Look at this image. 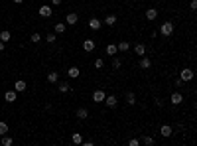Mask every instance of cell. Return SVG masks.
Instances as JSON below:
<instances>
[{"label":"cell","instance_id":"cell-1","mask_svg":"<svg viewBox=\"0 0 197 146\" xmlns=\"http://www.w3.org/2000/svg\"><path fill=\"white\" fill-rule=\"evenodd\" d=\"M160 32H162L164 38H172L173 32H176V24H173L172 20H166V22H162V28H160Z\"/></svg>","mask_w":197,"mask_h":146},{"label":"cell","instance_id":"cell-2","mask_svg":"<svg viewBox=\"0 0 197 146\" xmlns=\"http://www.w3.org/2000/svg\"><path fill=\"white\" fill-rule=\"evenodd\" d=\"M179 79H181L183 83L191 81V79H193V69H191V67H183V69H179Z\"/></svg>","mask_w":197,"mask_h":146},{"label":"cell","instance_id":"cell-3","mask_svg":"<svg viewBox=\"0 0 197 146\" xmlns=\"http://www.w3.org/2000/svg\"><path fill=\"white\" fill-rule=\"evenodd\" d=\"M105 97H107V93L103 91V89H95L93 91V95H91V99H93V103H103V101H105Z\"/></svg>","mask_w":197,"mask_h":146},{"label":"cell","instance_id":"cell-4","mask_svg":"<svg viewBox=\"0 0 197 146\" xmlns=\"http://www.w3.org/2000/svg\"><path fill=\"white\" fill-rule=\"evenodd\" d=\"M38 14H40L41 18H52L53 8H52V6H47V4H43V6H40V8H38Z\"/></svg>","mask_w":197,"mask_h":146},{"label":"cell","instance_id":"cell-5","mask_svg":"<svg viewBox=\"0 0 197 146\" xmlns=\"http://www.w3.org/2000/svg\"><path fill=\"white\" fill-rule=\"evenodd\" d=\"M95 48H97V43H95V40H93V38H87V40H83V49H85L87 53L95 52Z\"/></svg>","mask_w":197,"mask_h":146},{"label":"cell","instance_id":"cell-6","mask_svg":"<svg viewBox=\"0 0 197 146\" xmlns=\"http://www.w3.org/2000/svg\"><path fill=\"white\" fill-rule=\"evenodd\" d=\"M170 103H172V105H176V107H178V105H181V103H183V95H181L179 91L172 93V95H170Z\"/></svg>","mask_w":197,"mask_h":146},{"label":"cell","instance_id":"cell-7","mask_svg":"<svg viewBox=\"0 0 197 146\" xmlns=\"http://www.w3.org/2000/svg\"><path fill=\"white\" fill-rule=\"evenodd\" d=\"M103 103H107V107H108V109H114L116 105H118V99H116V95H107Z\"/></svg>","mask_w":197,"mask_h":146},{"label":"cell","instance_id":"cell-8","mask_svg":"<svg viewBox=\"0 0 197 146\" xmlns=\"http://www.w3.org/2000/svg\"><path fill=\"white\" fill-rule=\"evenodd\" d=\"M101 26H103V22H101L99 18H95V16L89 18V28H91L93 32H99V30H101Z\"/></svg>","mask_w":197,"mask_h":146},{"label":"cell","instance_id":"cell-9","mask_svg":"<svg viewBox=\"0 0 197 146\" xmlns=\"http://www.w3.org/2000/svg\"><path fill=\"white\" fill-rule=\"evenodd\" d=\"M77 22H79V16L75 12H69L67 16H65V24H69V26H77Z\"/></svg>","mask_w":197,"mask_h":146},{"label":"cell","instance_id":"cell-10","mask_svg":"<svg viewBox=\"0 0 197 146\" xmlns=\"http://www.w3.org/2000/svg\"><path fill=\"white\" fill-rule=\"evenodd\" d=\"M26 89H28V83L24 81V79H18V81L14 83V91L16 93H24Z\"/></svg>","mask_w":197,"mask_h":146},{"label":"cell","instance_id":"cell-11","mask_svg":"<svg viewBox=\"0 0 197 146\" xmlns=\"http://www.w3.org/2000/svg\"><path fill=\"white\" fill-rule=\"evenodd\" d=\"M160 134H162L164 138H170L173 134V128L170 125H162V126H160Z\"/></svg>","mask_w":197,"mask_h":146},{"label":"cell","instance_id":"cell-12","mask_svg":"<svg viewBox=\"0 0 197 146\" xmlns=\"http://www.w3.org/2000/svg\"><path fill=\"white\" fill-rule=\"evenodd\" d=\"M105 53H107L108 57H114L116 53H118V48H116V43H108L107 49H105Z\"/></svg>","mask_w":197,"mask_h":146},{"label":"cell","instance_id":"cell-13","mask_svg":"<svg viewBox=\"0 0 197 146\" xmlns=\"http://www.w3.org/2000/svg\"><path fill=\"white\" fill-rule=\"evenodd\" d=\"M150 67H152V59H150V57H144V55H142L140 63H138V69H150Z\"/></svg>","mask_w":197,"mask_h":146},{"label":"cell","instance_id":"cell-14","mask_svg":"<svg viewBox=\"0 0 197 146\" xmlns=\"http://www.w3.org/2000/svg\"><path fill=\"white\" fill-rule=\"evenodd\" d=\"M158 18V8H148L146 10V20L148 22H154Z\"/></svg>","mask_w":197,"mask_h":146},{"label":"cell","instance_id":"cell-15","mask_svg":"<svg viewBox=\"0 0 197 146\" xmlns=\"http://www.w3.org/2000/svg\"><path fill=\"white\" fill-rule=\"evenodd\" d=\"M116 48H118L120 53H124V52H128V49H130V42H128V40H122V42L116 43Z\"/></svg>","mask_w":197,"mask_h":146},{"label":"cell","instance_id":"cell-16","mask_svg":"<svg viewBox=\"0 0 197 146\" xmlns=\"http://www.w3.org/2000/svg\"><path fill=\"white\" fill-rule=\"evenodd\" d=\"M67 75H69L71 79H77L79 75H81V69H79L77 65H73V67H69V69H67Z\"/></svg>","mask_w":197,"mask_h":146},{"label":"cell","instance_id":"cell-17","mask_svg":"<svg viewBox=\"0 0 197 146\" xmlns=\"http://www.w3.org/2000/svg\"><path fill=\"white\" fill-rule=\"evenodd\" d=\"M75 116H77L79 121H85L87 116H89V111H87L85 107H81V109H77V111H75Z\"/></svg>","mask_w":197,"mask_h":146},{"label":"cell","instance_id":"cell-18","mask_svg":"<svg viewBox=\"0 0 197 146\" xmlns=\"http://www.w3.org/2000/svg\"><path fill=\"white\" fill-rule=\"evenodd\" d=\"M65 30H67V28H65L63 22H57V24L53 26V34H57V36H63V34H65Z\"/></svg>","mask_w":197,"mask_h":146},{"label":"cell","instance_id":"cell-19","mask_svg":"<svg viewBox=\"0 0 197 146\" xmlns=\"http://www.w3.org/2000/svg\"><path fill=\"white\" fill-rule=\"evenodd\" d=\"M16 99H18L16 91H6V93H4V101H6V103H14Z\"/></svg>","mask_w":197,"mask_h":146},{"label":"cell","instance_id":"cell-20","mask_svg":"<svg viewBox=\"0 0 197 146\" xmlns=\"http://www.w3.org/2000/svg\"><path fill=\"white\" fill-rule=\"evenodd\" d=\"M105 26H114L116 24V16L114 14H108V16H105V20H101Z\"/></svg>","mask_w":197,"mask_h":146},{"label":"cell","instance_id":"cell-21","mask_svg":"<svg viewBox=\"0 0 197 146\" xmlns=\"http://www.w3.org/2000/svg\"><path fill=\"white\" fill-rule=\"evenodd\" d=\"M134 53H136L138 57L146 55V46H144V43H136V46H134Z\"/></svg>","mask_w":197,"mask_h":146},{"label":"cell","instance_id":"cell-22","mask_svg":"<svg viewBox=\"0 0 197 146\" xmlns=\"http://www.w3.org/2000/svg\"><path fill=\"white\" fill-rule=\"evenodd\" d=\"M47 81L49 83H57V81H59V73H57V71H49L47 73Z\"/></svg>","mask_w":197,"mask_h":146},{"label":"cell","instance_id":"cell-23","mask_svg":"<svg viewBox=\"0 0 197 146\" xmlns=\"http://www.w3.org/2000/svg\"><path fill=\"white\" fill-rule=\"evenodd\" d=\"M126 103H128L130 107H134V105H136V95H134L132 91H128V93H126Z\"/></svg>","mask_w":197,"mask_h":146},{"label":"cell","instance_id":"cell-24","mask_svg":"<svg viewBox=\"0 0 197 146\" xmlns=\"http://www.w3.org/2000/svg\"><path fill=\"white\" fill-rule=\"evenodd\" d=\"M71 142H73V144H81V142H83V134H81V132H73V134H71Z\"/></svg>","mask_w":197,"mask_h":146},{"label":"cell","instance_id":"cell-25","mask_svg":"<svg viewBox=\"0 0 197 146\" xmlns=\"http://www.w3.org/2000/svg\"><path fill=\"white\" fill-rule=\"evenodd\" d=\"M10 40H12V34H10L8 30H2V32H0V42L6 43V42H10Z\"/></svg>","mask_w":197,"mask_h":146},{"label":"cell","instance_id":"cell-26","mask_svg":"<svg viewBox=\"0 0 197 146\" xmlns=\"http://www.w3.org/2000/svg\"><path fill=\"white\" fill-rule=\"evenodd\" d=\"M93 67H95V69H103V67H105V59H103V57H97V59H95V63H93Z\"/></svg>","mask_w":197,"mask_h":146},{"label":"cell","instance_id":"cell-27","mask_svg":"<svg viewBox=\"0 0 197 146\" xmlns=\"http://www.w3.org/2000/svg\"><path fill=\"white\" fill-rule=\"evenodd\" d=\"M30 42H32V43H40V42H41V34H40V32H34V34L30 36Z\"/></svg>","mask_w":197,"mask_h":146},{"label":"cell","instance_id":"cell-28","mask_svg":"<svg viewBox=\"0 0 197 146\" xmlns=\"http://www.w3.org/2000/svg\"><path fill=\"white\" fill-rule=\"evenodd\" d=\"M55 40H57V34H53V32L46 34V42H47V43H55Z\"/></svg>","mask_w":197,"mask_h":146},{"label":"cell","instance_id":"cell-29","mask_svg":"<svg viewBox=\"0 0 197 146\" xmlns=\"http://www.w3.org/2000/svg\"><path fill=\"white\" fill-rule=\"evenodd\" d=\"M142 142H144L146 146H154V144H156V140H154L152 136H144V138H142Z\"/></svg>","mask_w":197,"mask_h":146},{"label":"cell","instance_id":"cell-30","mask_svg":"<svg viewBox=\"0 0 197 146\" xmlns=\"http://www.w3.org/2000/svg\"><path fill=\"white\" fill-rule=\"evenodd\" d=\"M112 67H114V69H120V67H122V59H118L116 55L112 57Z\"/></svg>","mask_w":197,"mask_h":146},{"label":"cell","instance_id":"cell-31","mask_svg":"<svg viewBox=\"0 0 197 146\" xmlns=\"http://www.w3.org/2000/svg\"><path fill=\"white\" fill-rule=\"evenodd\" d=\"M69 91V83L67 81H61L59 83V93H67Z\"/></svg>","mask_w":197,"mask_h":146},{"label":"cell","instance_id":"cell-32","mask_svg":"<svg viewBox=\"0 0 197 146\" xmlns=\"http://www.w3.org/2000/svg\"><path fill=\"white\" fill-rule=\"evenodd\" d=\"M4 134H8V125H6V122H0V136H4Z\"/></svg>","mask_w":197,"mask_h":146},{"label":"cell","instance_id":"cell-33","mask_svg":"<svg viewBox=\"0 0 197 146\" xmlns=\"http://www.w3.org/2000/svg\"><path fill=\"white\" fill-rule=\"evenodd\" d=\"M12 142H14V140H12L10 136H6V134L2 136V144H4V146H12Z\"/></svg>","mask_w":197,"mask_h":146},{"label":"cell","instance_id":"cell-34","mask_svg":"<svg viewBox=\"0 0 197 146\" xmlns=\"http://www.w3.org/2000/svg\"><path fill=\"white\" fill-rule=\"evenodd\" d=\"M140 144V138H130L128 140V146H138Z\"/></svg>","mask_w":197,"mask_h":146},{"label":"cell","instance_id":"cell-35","mask_svg":"<svg viewBox=\"0 0 197 146\" xmlns=\"http://www.w3.org/2000/svg\"><path fill=\"white\" fill-rule=\"evenodd\" d=\"M189 10H191V12L197 10V0H191V2H189Z\"/></svg>","mask_w":197,"mask_h":146},{"label":"cell","instance_id":"cell-36","mask_svg":"<svg viewBox=\"0 0 197 146\" xmlns=\"http://www.w3.org/2000/svg\"><path fill=\"white\" fill-rule=\"evenodd\" d=\"M173 85H176V87H181V85H183V81H181V79L178 77V79H176V81H173Z\"/></svg>","mask_w":197,"mask_h":146},{"label":"cell","instance_id":"cell-37","mask_svg":"<svg viewBox=\"0 0 197 146\" xmlns=\"http://www.w3.org/2000/svg\"><path fill=\"white\" fill-rule=\"evenodd\" d=\"M81 144H83V146H93L95 142H93V140H87V142H81Z\"/></svg>","mask_w":197,"mask_h":146},{"label":"cell","instance_id":"cell-38","mask_svg":"<svg viewBox=\"0 0 197 146\" xmlns=\"http://www.w3.org/2000/svg\"><path fill=\"white\" fill-rule=\"evenodd\" d=\"M52 4L53 6H61V0H52Z\"/></svg>","mask_w":197,"mask_h":146},{"label":"cell","instance_id":"cell-39","mask_svg":"<svg viewBox=\"0 0 197 146\" xmlns=\"http://www.w3.org/2000/svg\"><path fill=\"white\" fill-rule=\"evenodd\" d=\"M0 52H4V42H0Z\"/></svg>","mask_w":197,"mask_h":146},{"label":"cell","instance_id":"cell-40","mask_svg":"<svg viewBox=\"0 0 197 146\" xmlns=\"http://www.w3.org/2000/svg\"><path fill=\"white\" fill-rule=\"evenodd\" d=\"M22 2H24V0H14V4H22Z\"/></svg>","mask_w":197,"mask_h":146}]
</instances>
